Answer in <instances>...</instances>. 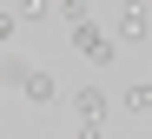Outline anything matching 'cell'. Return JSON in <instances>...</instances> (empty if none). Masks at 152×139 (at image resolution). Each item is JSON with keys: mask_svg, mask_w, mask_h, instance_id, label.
I'll return each instance as SVG.
<instances>
[{"mask_svg": "<svg viewBox=\"0 0 152 139\" xmlns=\"http://www.w3.org/2000/svg\"><path fill=\"white\" fill-rule=\"evenodd\" d=\"M73 46H80V60H93V66H113V53H119L99 20H80V26H73Z\"/></svg>", "mask_w": 152, "mask_h": 139, "instance_id": "6da1fadb", "label": "cell"}, {"mask_svg": "<svg viewBox=\"0 0 152 139\" xmlns=\"http://www.w3.org/2000/svg\"><path fill=\"white\" fill-rule=\"evenodd\" d=\"M113 33L119 40H152V20H145V0H126L119 20H113Z\"/></svg>", "mask_w": 152, "mask_h": 139, "instance_id": "7a4b0ae2", "label": "cell"}, {"mask_svg": "<svg viewBox=\"0 0 152 139\" xmlns=\"http://www.w3.org/2000/svg\"><path fill=\"white\" fill-rule=\"evenodd\" d=\"M73 113H80L86 126H99V119H106V93H99V86H80V93H73Z\"/></svg>", "mask_w": 152, "mask_h": 139, "instance_id": "3957f363", "label": "cell"}, {"mask_svg": "<svg viewBox=\"0 0 152 139\" xmlns=\"http://www.w3.org/2000/svg\"><path fill=\"white\" fill-rule=\"evenodd\" d=\"M20 93H27L33 106H53V99H60V86H53V73H40V66H33V79H27Z\"/></svg>", "mask_w": 152, "mask_h": 139, "instance_id": "277c9868", "label": "cell"}, {"mask_svg": "<svg viewBox=\"0 0 152 139\" xmlns=\"http://www.w3.org/2000/svg\"><path fill=\"white\" fill-rule=\"evenodd\" d=\"M0 79H7V86H27V79H33V66L20 60V53H0Z\"/></svg>", "mask_w": 152, "mask_h": 139, "instance_id": "5b68a950", "label": "cell"}, {"mask_svg": "<svg viewBox=\"0 0 152 139\" xmlns=\"http://www.w3.org/2000/svg\"><path fill=\"white\" fill-rule=\"evenodd\" d=\"M126 113H152V79H132L126 86Z\"/></svg>", "mask_w": 152, "mask_h": 139, "instance_id": "8992f818", "label": "cell"}, {"mask_svg": "<svg viewBox=\"0 0 152 139\" xmlns=\"http://www.w3.org/2000/svg\"><path fill=\"white\" fill-rule=\"evenodd\" d=\"M53 13V0H20V20H46Z\"/></svg>", "mask_w": 152, "mask_h": 139, "instance_id": "52a82bcc", "label": "cell"}, {"mask_svg": "<svg viewBox=\"0 0 152 139\" xmlns=\"http://www.w3.org/2000/svg\"><path fill=\"white\" fill-rule=\"evenodd\" d=\"M60 13H66L73 26H80V20H93V13H86V0H60Z\"/></svg>", "mask_w": 152, "mask_h": 139, "instance_id": "ba28073f", "label": "cell"}, {"mask_svg": "<svg viewBox=\"0 0 152 139\" xmlns=\"http://www.w3.org/2000/svg\"><path fill=\"white\" fill-rule=\"evenodd\" d=\"M13 26H20V13H7V7H0V46L13 40Z\"/></svg>", "mask_w": 152, "mask_h": 139, "instance_id": "9c48e42d", "label": "cell"}, {"mask_svg": "<svg viewBox=\"0 0 152 139\" xmlns=\"http://www.w3.org/2000/svg\"><path fill=\"white\" fill-rule=\"evenodd\" d=\"M73 139H106V126H86V119H80V132H73Z\"/></svg>", "mask_w": 152, "mask_h": 139, "instance_id": "30bf717a", "label": "cell"}]
</instances>
